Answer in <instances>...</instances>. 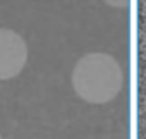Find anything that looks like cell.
I'll return each instance as SVG.
<instances>
[{"label": "cell", "instance_id": "3", "mask_svg": "<svg viewBox=\"0 0 146 139\" xmlns=\"http://www.w3.org/2000/svg\"><path fill=\"white\" fill-rule=\"evenodd\" d=\"M0 139H2V136H0Z\"/></svg>", "mask_w": 146, "mask_h": 139}, {"label": "cell", "instance_id": "2", "mask_svg": "<svg viewBox=\"0 0 146 139\" xmlns=\"http://www.w3.org/2000/svg\"><path fill=\"white\" fill-rule=\"evenodd\" d=\"M28 62V46L23 36L12 29L0 28V81L21 74Z\"/></svg>", "mask_w": 146, "mask_h": 139}, {"label": "cell", "instance_id": "1", "mask_svg": "<svg viewBox=\"0 0 146 139\" xmlns=\"http://www.w3.org/2000/svg\"><path fill=\"white\" fill-rule=\"evenodd\" d=\"M70 81L81 100L91 105H105L122 91L124 72L112 55L93 52L76 62Z\"/></svg>", "mask_w": 146, "mask_h": 139}]
</instances>
